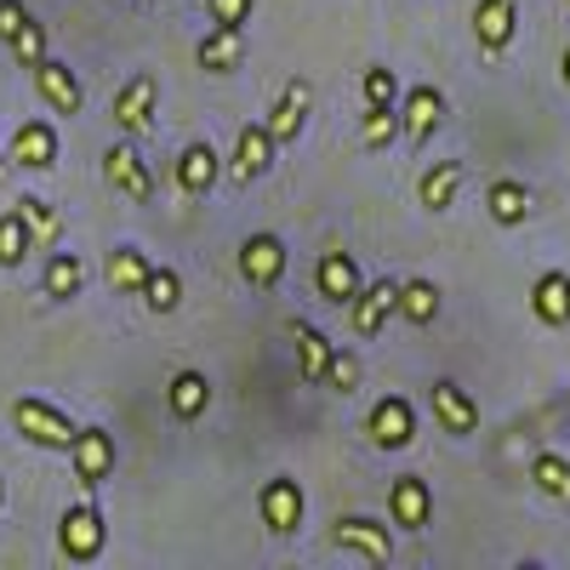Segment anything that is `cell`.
<instances>
[{
  "label": "cell",
  "mask_w": 570,
  "mask_h": 570,
  "mask_svg": "<svg viewBox=\"0 0 570 570\" xmlns=\"http://www.w3.org/2000/svg\"><path fill=\"white\" fill-rule=\"evenodd\" d=\"M104 542H109V525H104V513H98V508H91V502L63 508V519H58V548H63V559L91 564V559L104 553Z\"/></svg>",
  "instance_id": "1"
},
{
  "label": "cell",
  "mask_w": 570,
  "mask_h": 570,
  "mask_svg": "<svg viewBox=\"0 0 570 570\" xmlns=\"http://www.w3.org/2000/svg\"><path fill=\"white\" fill-rule=\"evenodd\" d=\"M12 422H18V434L46 445V451H69L80 428L58 411V405H46V400H12Z\"/></svg>",
  "instance_id": "2"
},
{
  "label": "cell",
  "mask_w": 570,
  "mask_h": 570,
  "mask_svg": "<svg viewBox=\"0 0 570 570\" xmlns=\"http://www.w3.org/2000/svg\"><path fill=\"white\" fill-rule=\"evenodd\" d=\"M69 468H75L80 491L91 497L115 473V434H104V428H80L75 445H69Z\"/></svg>",
  "instance_id": "3"
},
{
  "label": "cell",
  "mask_w": 570,
  "mask_h": 570,
  "mask_svg": "<svg viewBox=\"0 0 570 570\" xmlns=\"http://www.w3.org/2000/svg\"><path fill=\"white\" fill-rule=\"evenodd\" d=\"M331 548H348V553H360L365 564H389V559H394L389 525H383V519H365V513L337 519V525H331Z\"/></svg>",
  "instance_id": "4"
},
{
  "label": "cell",
  "mask_w": 570,
  "mask_h": 570,
  "mask_svg": "<svg viewBox=\"0 0 570 570\" xmlns=\"http://www.w3.org/2000/svg\"><path fill=\"white\" fill-rule=\"evenodd\" d=\"M155 109H160V80L155 75H131L120 91H115V126L126 137H142L155 126Z\"/></svg>",
  "instance_id": "5"
},
{
  "label": "cell",
  "mask_w": 570,
  "mask_h": 570,
  "mask_svg": "<svg viewBox=\"0 0 570 570\" xmlns=\"http://www.w3.org/2000/svg\"><path fill=\"white\" fill-rule=\"evenodd\" d=\"M279 274H285V240L279 234H246L240 240V279L246 285H257V292H274L279 285Z\"/></svg>",
  "instance_id": "6"
},
{
  "label": "cell",
  "mask_w": 570,
  "mask_h": 570,
  "mask_svg": "<svg viewBox=\"0 0 570 570\" xmlns=\"http://www.w3.org/2000/svg\"><path fill=\"white\" fill-rule=\"evenodd\" d=\"M365 434L376 451H405L416 440V416H411V400L389 394V400H376L371 416H365Z\"/></svg>",
  "instance_id": "7"
},
{
  "label": "cell",
  "mask_w": 570,
  "mask_h": 570,
  "mask_svg": "<svg viewBox=\"0 0 570 570\" xmlns=\"http://www.w3.org/2000/svg\"><path fill=\"white\" fill-rule=\"evenodd\" d=\"M389 314H400V279H371V285H360V297L348 303L354 337H376V331L389 325Z\"/></svg>",
  "instance_id": "8"
},
{
  "label": "cell",
  "mask_w": 570,
  "mask_h": 570,
  "mask_svg": "<svg viewBox=\"0 0 570 570\" xmlns=\"http://www.w3.org/2000/svg\"><path fill=\"white\" fill-rule=\"evenodd\" d=\"M314 285H320V297L331 303V308H348L354 297H360V263H354V252H343V246H331V252H320V268H314Z\"/></svg>",
  "instance_id": "9"
},
{
  "label": "cell",
  "mask_w": 570,
  "mask_h": 570,
  "mask_svg": "<svg viewBox=\"0 0 570 570\" xmlns=\"http://www.w3.org/2000/svg\"><path fill=\"white\" fill-rule=\"evenodd\" d=\"M104 177H109V188H120L126 200H137V206H149L155 200V177H149V160H142L131 142H115V149L104 155Z\"/></svg>",
  "instance_id": "10"
},
{
  "label": "cell",
  "mask_w": 570,
  "mask_h": 570,
  "mask_svg": "<svg viewBox=\"0 0 570 570\" xmlns=\"http://www.w3.org/2000/svg\"><path fill=\"white\" fill-rule=\"evenodd\" d=\"M308 109H314V86H308V80H285L263 126L274 131V142H297L303 126H308Z\"/></svg>",
  "instance_id": "11"
},
{
  "label": "cell",
  "mask_w": 570,
  "mask_h": 570,
  "mask_svg": "<svg viewBox=\"0 0 570 570\" xmlns=\"http://www.w3.org/2000/svg\"><path fill=\"white\" fill-rule=\"evenodd\" d=\"M389 519L400 531H422L428 519H434V491H428L422 473H400L389 485Z\"/></svg>",
  "instance_id": "12"
},
{
  "label": "cell",
  "mask_w": 570,
  "mask_h": 570,
  "mask_svg": "<svg viewBox=\"0 0 570 570\" xmlns=\"http://www.w3.org/2000/svg\"><path fill=\"white\" fill-rule=\"evenodd\" d=\"M428 400H434V422L445 428L451 440H468L473 428H480V405H473V394H468V389H456L451 376H440V383L428 389Z\"/></svg>",
  "instance_id": "13"
},
{
  "label": "cell",
  "mask_w": 570,
  "mask_h": 570,
  "mask_svg": "<svg viewBox=\"0 0 570 570\" xmlns=\"http://www.w3.org/2000/svg\"><path fill=\"white\" fill-rule=\"evenodd\" d=\"M257 508H263V525L274 537H292L303 525V485L297 480H268L263 497H257Z\"/></svg>",
  "instance_id": "14"
},
{
  "label": "cell",
  "mask_w": 570,
  "mask_h": 570,
  "mask_svg": "<svg viewBox=\"0 0 570 570\" xmlns=\"http://www.w3.org/2000/svg\"><path fill=\"white\" fill-rule=\"evenodd\" d=\"M292 331H297V376H303L308 389H325L331 360H337V343H331L320 325H308V320H297Z\"/></svg>",
  "instance_id": "15"
},
{
  "label": "cell",
  "mask_w": 570,
  "mask_h": 570,
  "mask_svg": "<svg viewBox=\"0 0 570 570\" xmlns=\"http://www.w3.org/2000/svg\"><path fill=\"white\" fill-rule=\"evenodd\" d=\"M513 29H519V0H480V7H473V35H480V46L491 58L508 52Z\"/></svg>",
  "instance_id": "16"
},
{
  "label": "cell",
  "mask_w": 570,
  "mask_h": 570,
  "mask_svg": "<svg viewBox=\"0 0 570 570\" xmlns=\"http://www.w3.org/2000/svg\"><path fill=\"white\" fill-rule=\"evenodd\" d=\"M35 86H40V98L52 104L58 115H80V104H86V91H80L75 69H69V63H58V58L35 63Z\"/></svg>",
  "instance_id": "17"
},
{
  "label": "cell",
  "mask_w": 570,
  "mask_h": 570,
  "mask_svg": "<svg viewBox=\"0 0 570 570\" xmlns=\"http://www.w3.org/2000/svg\"><path fill=\"white\" fill-rule=\"evenodd\" d=\"M7 160H18V166H29V171H46V166L58 160V131L46 126V120H23V126L12 131Z\"/></svg>",
  "instance_id": "18"
},
{
  "label": "cell",
  "mask_w": 570,
  "mask_h": 570,
  "mask_svg": "<svg viewBox=\"0 0 570 570\" xmlns=\"http://www.w3.org/2000/svg\"><path fill=\"white\" fill-rule=\"evenodd\" d=\"M217 171H223V160H217V149H212V142H188V149L177 155V188H183L188 200L212 195Z\"/></svg>",
  "instance_id": "19"
},
{
  "label": "cell",
  "mask_w": 570,
  "mask_h": 570,
  "mask_svg": "<svg viewBox=\"0 0 570 570\" xmlns=\"http://www.w3.org/2000/svg\"><path fill=\"white\" fill-rule=\"evenodd\" d=\"M400 115H405V137H411V142H428V137H434V126L445 120V91L411 86L405 104H400Z\"/></svg>",
  "instance_id": "20"
},
{
  "label": "cell",
  "mask_w": 570,
  "mask_h": 570,
  "mask_svg": "<svg viewBox=\"0 0 570 570\" xmlns=\"http://www.w3.org/2000/svg\"><path fill=\"white\" fill-rule=\"evenodd\" d=\"M274 166V131L268 126H240V142H234V177L257 183Z\"/></svg>",
  "instance_id": "21"
},
{
  "label": "cell",
  "mask_w": 570,
  "mask_h": 570,
  "mask_svg": "<svg viewBox=\"0 0 570 570\" xmlns=\"http://www.w3.org/2000/svg\"><path fill=\"white\" fill-rule=\"evenodd\" d=\"M462 177H468V166H462V160H434V166L422 171V183H416V200H422L428 212H451V206H456Z\"/></svg>",
  "instance_id": "22"
},
{
  "label": "cell",
  "mask_w": 570,
  "mask_h": 570,
  "mask_svg": "<svg viewBox=\"0 0 570 570\" xmlns=\"http://www.w3.org/2000/svg\"><path fill=\"white\" fill-rule=\"evenodd\" d=\"M531 308H537L542 325H570V274L564 268H548L531 285Z\"/></svg>",
  "instance_id": "23"
},
{
  "label": "cell",
  "mask_w": 570,
  "mask_h": 570,
  "mask_svg": "<svg viewBox=\"0 0 570 570\" xmlns=\"http://www.w3.org/2000/svg\"><path fill=\"white\" fill-rule=\"evenodd\" d=\"M240 52H246V29H228V23H217L200 46H195V58H200V69H212V75H228V69H240Z\"/></svg>",
  "instance_id": "24"
},
{
  "label": "cell",
  "mask_w": 570,
  "mask_h": 570,
  "mask_svg": "<svg viewBox=\"0 0 570 570\" xmlns=\"http://www.w3.org/2000/svg\"><path fill=\"white\" fill-rule=\"evenodd\" d=\"M485 212H491L502 228H519V223L531 217V188L513 183V177H497V183L485 188Z\"/></svg>",
  "instance_id": "25"
},
{
  "label": "cell",
  "mask_w": 570,
  "mask_h": 570,
  "mask_svg": "<svg viewBox=\"0 0 570 570\" xmlns=\"http://www.w3.org/2000/svg\"><path fill=\"white\" fill-rule=\"evenodd\" d=\"M166 405H171L183 422L206 416V405H212V383H206V371H177V376H171V389H166Z\"/></svg>",
  "instance_id": "26"
},
{
  "label": "cell",
  "mask_w": 570,
  "mask_h": 570,
  "mask_svg": "<svg viewBox=\"0 0 570 570\" xmlns=\"http://www.w3.org/2000/svg\"><path fill=\"white\" fill-rule=\"evenodd\" d=\"M80 285H86V263L75 252H52V263L40 274V292L52 303H69V297H80Z\"/></svg>",
  "instance_id": "27"
},
{
  "label": "cell",
  "mask_w": 570,
  "mask_h": 570,
  "mask_svg": "<svg viewBox=\"0 0 570 570\" xmlns=\"http://www.w3.org/2000/svg\"><path fill=\"white\" fill-rule=\"evenodd\" d=\"M35 223L23 217V212H7L0 217V268H23V257L35 252Z\"/></svg>",
  "instance_id": "28"
},
{
  "label": "cell",
  "mask_w": 570,
  "mask_h": 570,
  "mask_svg": "<svg viewBox=\"0 0 570 570\" xmlns=\"http://www.w3.org/2000/svg\"><path fill=\"white\" fill-rule=\"evenodd\" d=\"M149 274H155V263L142 257L137 246L109 252V292H142V285H149Z\"/></svg>",
  "instance_id": "29"
},
{
  "label": "cell",
  "mask_w": 570,
  "mask_h": 570,
  "mask_svg": "<svg viewBox=\"0 0 570 570\" xmlns=\"http://www.w3.org/2000/svg\"><path fill=\"white\" fill-rule=\"evenodd\" d=\"M400 314L411 325H434L440 320V285L434 279H400Z\"/></svg>",
  "instance_id": "30"
},
{
  "label": "cell",
  "mask_w": 570,
  "mask_h": 570,
  "mask_svg": "<svg viewBox=\"0 0 570 570\" xmlns=\"http://www.w3.org/2000/svg\"><path fill=\"white\" fill-rule=\"evenodd\" d=\"M531 480H537V491H542V497H553V502H564V508H570V462H564V456L537 451V456H531Z\"/></svg>",
  "instance_id": "31"
},
{
  "label": "cell",
  "mask_w": 570,
  "mask_h": 570,
  "mask_svg": "<svg viewBox=\"0 0 570 570\" xmlns=\"http://www.w3.org/2000/svg\"><path fill=\"white\" fill-rule=\"evenodd\" d=\"M137 297L149 303L155 314H177V303H183V279H177L171 268H155V274H149V285H142Z\"/></svg>",
  "instance_id": "32"
},
{
  "label": "cell",
  "mask_w": 570,
  "mask_h": 570,
  "mask_svg": "<svg viewBox=\"0 0 570 570\" xmlns=\"http://www.w3.org/2000/svg\"><path fill=\"white\" fill-rule=\"evenodd\" d=\"M360 91H365V109H400V75L394 69H365Z\"/></svg>",
  "instance_id": "33"
},
{
  "label": "cell",
  "mask_w": 570,
  "mask_h": 570,
  "mask_svg": "<svg viewBox=\"0 0 570 570\" xmlns=\"http://www.w3.org/2000/svg\"><path fill=\"white\" fill-rule=\"evenodd\" d=\"M400 109H365V120H360V142L365 149H383V142H394L400 137Z\"/></svg>",
  "instance_id": "34"
},
{
  "label": "cell",
  "mask_w": 570,
  "mask_h": 570,
  "mask_svg": "<svg viewBox=\"0 0 570 570\" xmlns=\"http://www.w3.org/2000/svg\"><path fill=\"white\" fill-rule=\"evenodd\" d=\"M206 12H212V23L246 29V23H252V12H257V0H206Z\"/></svg>",
  "instance_id": "35"
},
{
  "label": "cell",
  "mask_w": 570,
  "mask_h": 570,
  "mask_svg": "<svg viewBox=\"0 0 570 570\" xmlns=\"http://www.w3.org/2000/svg\"><path fill=\"white\" fill-rule=\"evenodd\" d=\"M325 389H337V394H354V389H360V360H354L348 348H337V360H331Z\"/></svg>",
  "instance_id": "36"
},
{
  "label": "cell",
  "mask_w": 570,
  "mask_h": 570,
  "mask_svg": "<svg viewBox=\"0 0 570 570\" xmlns=\"http://www.w3.org/2000/svg\"><path fill=\"white\" fill-rule=\"evenodd\" d=\"M12 58L23 63V69H35V63H46V29L40 23H29L18 40H12Z\"/></svg>",
  "instance_id": "37"
},
{
  "label": "cell",
  "mask_w": 570,
  "mask_h": 570,
  "mask_svg": "<svg viewBox=\"0 0 570 570\" xmlns=\"http://www.w3.org/2000/svg\"><path fill=\"white\" fill-rule=\"evenodd\" d=\"M29 23H35V18H29V7H23V0H0V40H7V46H12V40L29 29Z\"/></svg>",
  "instance_id": "38"
},
{
  "label": "cell",
  "mask_w": 570,
  "mask_h": 570,
  "mask_svg": "<svg viewBox=\"0 0 570 570\" xmlns=\"http://www.w3.org/2000/svg\"><path fill=\"white\" fill-rule=\"evenodd\" d=\"M18 212L35 223V234H40V240H52V234H58V212L46 206V200H29V195H23V200H18Z\"/></svg>",
  "instance_id": "39"
},
{
  "label": "cell",
  "mask_w": 570,
  "mask_h": 570,
  "mask_svg": "<svg viewBox=\"0 0 570 570\" xmlns=\"http://www.w3.org/2000/svg\"><path fill=\"white\" fill-rule=\"evenodd\" d=\"M559 75H564V86H570V46H564V58H559Z\"/></svg>",
  "instance_id": "40"
},
{
  "label": "cell",
  "mask_w": 570,
  "mask_h": 570,
  "mask_svg": "<svg viewBox=\"0 0 570 570\" xmlns=\"http://www.w3.org/2000/svg\"><path fill=\"white\" fill-rule=\"evenodd\" d=\"M0 502H7V485H0Z\"/></svg>",
  "instance_id": "41"
},
{
  "label": "cell",
  "mask_w": 570,
  "mask_h": 570,
  "mask_svg": "<svg viewBox=\"0 0 570 570\" xmlns=\"http://www.w3.org/2000/svg\"><path fill=\"white\" fill-rule=\"evenodd\" d=\"M0 160H7V155H0Z\"/></svg>",
  "instance_id": "42"
}]
</instances>
